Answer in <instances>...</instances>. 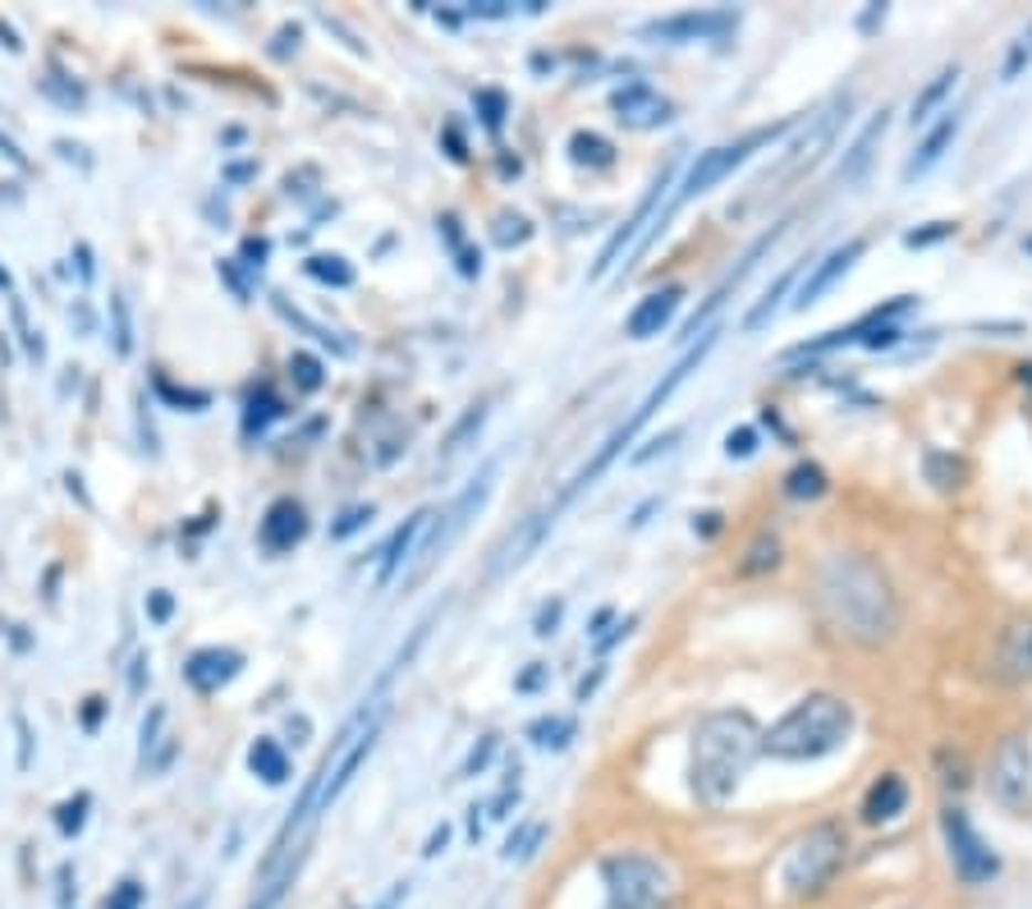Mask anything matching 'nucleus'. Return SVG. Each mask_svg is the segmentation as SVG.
Listing matches in <instances>:
<instances>
[{"mask_svg": "<svg viewBox=\"0 0 1032 909\" xmlns=\"http://www.w3.org/2000/svg\"><path fill=\"white\" fill-rule=\"evenodd\" d=\"M712 345H716V331H703V341H697V345H688V349H684V358L675 363V368L665 373V377H661V382H656V386L647 390V396L639 400V405H633V414H629V418L620 422V428H615L611 437H605V441L597 446V454H592V460H588V464H583L579 473L569 478V488H565V492H560V497H556L551 505H546V510H537L533 520H528V524H524L519 533H514V537L505 542V547H501V556H496V574H505V570H514V565H524V561H528V552L537 547V542H541L546 533L556 529V520H560V514H565V510H569L573 501H579V497H583V492L592 488V482H597V478H601V473L611 469V464L620 460V454L629 450V441H633V437L643 432V422H647V418H652V414H656V409H661L665 400L675 396V386H684V377H688V373L697 368V363L707 358V349H712Z\"/></svg>", "mask_w": 1032, "mask_h": 909, "instance_id": "obj_1", "label": "nucleus"}, {"mask_svg": "<svg viewBox=\"0 0 1032 909\" xmlns=\"http://www.w3.org/2000/svg\"><path fill=\"white\" fill-rule=\"evenodd\" d=\"M817 597H822L826 620L863 648L886 644L899 629V602L895 588L882 574V565L859 552H835L822 561L817 574Z\"/></svg>", "mask_w": 1032, "mask_h": 909, "instance_id": "obj_2", "label": "nucleus"}, {"mask_svg": "<svg viewBox=\"0 0 1032 909\" xmlns=\"http://www.w3.org/2000/svg\"><path fill=\"white\" fill-rule=\"evenodd\" d=\"M762 753V731L748 712H707L693 725L688 785L707 808H720L739 795V785Z\"/></svg>", "mask_w": 1032, "mask_h": 909, "instance_id": "obj_3", "label": "nucleus"}, {"mask_svg": "<svg viewBox=\"0 0 1032 909\" xmlns=\"http://www.w3.org/2000/svg\"><path fill=\"white\" fill-rule=\"evenodd\" d=\"M849 731H854V708L840 693H808L771 731H762V753L776 763H812V758L835 753Z\"/></svg>", "mask_w": 1032, "mask_h": 909, "instance_id": "obj_4", "label": "nucleus"}, {"mask_svg": "<svg viewBox=\"0 0 1032 909\" xmlns=\"http://www.w3.org/2000/svg\"><path fill=\"white\" fill-rule=\"evenodd\" d=\"M377 725H381V712H377V708H362V712H354V717L345 721V731L336 735L330 753L322 758V767H317V776L308 781V791L298 795V808H294V817L285 823V836L298 832V827H308L317 813H326L330 804L340 800V791L349 785V776L358 772V763H362V758L372 753V744H377Z\"/></svg>", "mask_w": 1032, "mask_h": 909, "instance_id": "obj_5", "label": "nucleus"}, {"mask_svg": "<svg viewBox=\"0 0 1032 909\" xmlns=\"http://www.w3.org/2000/svg\"><path fill=\"white\" fill-rule=\"evenodd\" d=\"M844 859V832L840 823H817L808 827L776 864V887L784 900H803L831 882V873Z\"/></svg>", "mask_w": 1032, "mask_h": 909, "instance_id": "obj_6", "label": "nucleus"}, {"mask_svg": "<svg viewBox=\"0 0 1032 909\" xmlns=\"http://www.w3.org/2000/svg\"><path fill=\"white\" fill-rule=\"evenodd\" d=\"M601 887L605 909H665L675 896V877L652 855L620 850L601 859Z\"/></svg>", "mask_w": 1032, "mask_h": 909, "instance_id": "obj_7", "label": "nucleus"}, {"mask_svg": "<svg viewBox=\"0 0 1032 909\" xmlns=\"http://www.w3.org/2000/svg\"><path fill=\"white\" fill-rule=\"evenodd\" d=\"M776 134H780V129H752V134H744L739 143H720V147H707L703 157L693 161V170L684 175V185H680V194L671 198V207H665V217H671L675 207H684L688 198H697V194L716 189L725 175H735V170H739V166L752 157V152H757V147H767ZM665 217H661V221H652V226L661 230V226H665Z\"/></svg>", "mask_w": 1032, "mask_h": 909, "instance_id": "obj_8", "label": "nucleus"}, {"mask_svg": "<svg viewBox=\"0 0 1032 909\" xmlns=\"http://www.w3.org/2000/svg\"><path fill=\"white\" fill-rule=\"evenodd\" d=\"M940 832H946V850H950V864H955V877L963 887H987L991 877L1000 873V859L996 850L982 840V832L968 823L963 808H946L940 813Z\"/></svg>", "mask_w": 1032, "mask_h": 909, "instance_id": "obj_9", "label": "nucleus"}, {"mask_svg": "<svg viewBox=\"0 0 1032 909\" xmlns=\"http://www.w3.org/2000/svg\"><path fill=\"white\" fill-rule=\"evenodd\" d=\"M671 179H675V161H665L661 170H656V179L647 185V194H643V202L633 207V217L605 239V249L597 253V267H592V281H601V276H611V271L620 267V258L639 244L643 239V230L652 226V217H656V207H661V198H665V189H671Z\"/></svg>", "mask_w": 1032, "mask_h": 909, "instance_id": "obj_10", "label": "nucleus"}, {"mask_svg": "<svg viewBox=\"0 0 1032 909\" xmlns=\"http://www.w3.org/2000/svg\"><path fill=\"white\" fill-rule=\"evenodd\" d=\"M991 800L1005 804V808H1023L1032 800V753H1028V740L1023 735H1005L991 758Z\"/></svg>", "mask_w": 1032, "mask_h": 909, "instance_id": "obj_11", "label": "nucleus"}, {"mask_svg": "<svg viewBox=\"0 0 1032 909\" xmlns=\"http://www.w3.org/2000/svg\"><path fill=\"white\" fill-rule=\"evenodd\" d=\"M735 23L739 14L735 10H688V14H671V19H656L643 28V38L647 42H716L725 33H735Z\"/></svg>", "mask_w": 1032, "mask_h": 909, "instance_id": "obj_12", "label": "nucleus"}, {"mask_svg": "<svg viewBox=\"0 0 1032 909\" xmlns=\"http://www.w3.org/2000/svg\"><path fill=\"white\" fill-rule=\"evenodd\" d=\"M432 520H436V510H418L413 520H404V529L390 537V547L381 552V574H377V584H390V579H404V574L413 570L418 552L428 547V537H432Z\"/></svg>", "mask_w": 1032, "mask_h": 909, "instance_id": "obj_13", "label": "nucleus"}, {"mask_svg": "<svg viewBox=\"0 0 1032 909\" xmlns=\"http://www.w3.org/2000/svg\"><path fill=\"white\" fill-rule=\"evenodd\" d=\"M611 111H615V119H620L624 129H656V125H665V119L675 115V106L665 102L656 87H647V83L615 87V93H611Z\"/></svg>", "mask_w": 1032, "mask_h": 909, "instance_id": "obj_14", "label": "nucleus"}, {"mask_svg": "<svg viewBox=\"0 0 1032 909\" xmlns=\"http://www.w3.org/2000/svg\"><path fill=\"white\" fill-rule=\"evenodd\" d=\"M863 249H867L863 239H849V244L831 249L822 262H817V267L808 271V281L799 285V294H794V309H799V313H803V309H812V303L822 299V294H826V290H831L840 276H849V267H854V262L863 258Z\"/></svg>", "mask_w": 1032, "mask_h": 909, "instance_id": "obj_15", "label": "nucleus"}, {"mask_svg": "<svg viewBox=\"0 0 1032 909\" xmlns=\"http://www.w3.org/2000/svg\"><path fill=\"white\" fill-rule=\"evenodd\" d=\"M680 299H684L680 285H665V290H656V294H647V299L633 303V313H629V322H624L629 341H652V336H661V331L675 322Z\"/></svg>", "mask_w": 1032, "mask_h": 909, "instance_id": "obj_16", "label": "nucleus"}, {"mask_svg": "<svg viewBox=\"0 0 1032 909\" xmlns=\"http://www.w3.org/2000/svg\"><path fill=\"white\" fill-rule=\"evenodd\" d=\"M886 129H891V115H886V111H876V115L867 119V129H863L854 143H849L844 161H840V179H844V185H854V179H863V170L872 166V157H876V147H882Z\"/></svg>", "mask_w": 1032, "mask_h": 909, "instance_id": "obj_17", "label": "nucleus"}, {"mask_svg": "<svg viewBox=\"0 0 1032 909\" xmlns=\"http://www.w3.org/2000/svg\"><path fill=\"white\" fill-rule=\"evenodd\" d=\"M303 529H308V520H303V510L294 501H276L266 510V520H262V547L271 552H289L294 542L303 537Z\"/></svg>", "mask_w": 1032, "mask_h": 909, "instance_id": "obj_18", "label": "nucleus"}, {"mask_svg": "<svg viewBox=\"0 0 1032 909\" xmlns=\"http://www.w3.org/2000/svg\"><path fill=\"white\" fill-rule=\"evenodd\" d=\"M955 134H959V119H955V115H946L940 125H931V129H927V138H923V147H918V157L904 166V185H914L918 175H927L940 157H946V147L955 143Z\"/></svg>", "mask_w": 1032, "mask_h": 909, "instance_id": "obj_19", "label": "nucleus"}, {"mask_svg": "<svg viewBox=\"0 0 1032 909\" xmlns=\"http://www.w3.org/2000/svg\"><path fill=\"white\" fill-rule=\"evenodd\" d=\"M904 804H908L904 776H882L867 791V800H863V817H867V823H891V817L904 813Z\"/></svg>", "mask_w": 1032, "mask_h": 909, "instance_id": "obj_20", "label": "nucleus"}, {"mask_svg": "<svg viewBox=\"0 0 1032 909\" xmlns=\"http://www.w3.org/2000/svg\"><path fill=\"white\" fill-rule=\"evenodd\" d=\"M185 676H189L198 689H221L225 680L239 676V657H234V652H221V648H207V652H198V657L185 666Z\"/></svg>", "mask_w": 1032, "mask_h": 909, "instance_id": "obj_21", "label": "nucleus"}, {"mask_svg": "<svg viewBox=\"0 0 1032 909\" xmlns=\"http://www.w3.org/2000/svg\"><path fill=\"white\" fill-rule=\"evenodd\" d=\"M826 492V473L817 469V464H794L784 478V497H794V501H812V497H822Z\"/></svg>", "mask_w": 1032, "mask_h": 909, "instance_id": "obj_22", "label": "nucleus"}, {"mask_svg": "<svg viewBox=\"0 0 1032 909\" xmlns=\"http://www.w3.org/2000/svg\"><path fill=\"white\" fill-rule=\"evenodd\" d=\"M959 83V70H940L927 87H923V93L914 97V115H908V119H914V125H923V119L931 115V106H940V102H946V93H950V87Z\"/></svg>", "mask_w": 1032, "mask_h": 909, "instance_id": "obj_23", "label": "nucleus"}, {"mask_svg": "<svg viewBox=\"0 0 1032 909\" xmlns=\"http://www.w3.org/2000/svg\"><path fill=\"white\" fill-rule=\"evenodd\" d=\"M528 735H533L537 749H565L573 740V721L569 717H537L528 725Z\"/></svg>", "mask_w": 1032, "mask_h": 909, "instance_id": "obj_24", "label": "nucleus"}, {"mask_svg": "<svg viewBox=\"0 0 1032 909\" xmlns=\"http://www.w3.org/2000/svg\"><path fill=\"white\" fill-rule=\"evenodd\" d=\"M249 763H253V772L257 776H266L271 785H281L285 776H289V763H285V753L271 744V740H257L253 744V753H249Z\"/></svg>", "mask_w": 1032, "mask_h": 909, "instance_id": "obj_25", "label": "nucleus"}, {"mask_svg": "<svg viewBox=\"0 0 1032 909\" xmlns=\"http://www.w3.org/2000/svg\"><path fill=\"white\" fill-rule=\"evenodd\" d=\"M569 152H573V161H579V166H611L615 161V147L605 143V138H597V134H573Z\"/></svg>", "mask_w": 1032, "mask_h": 909, "instance_id": "obj_26", "label": "nucleus"}, {"mask_svg": "<svg viewBox=\"0 0 1032 909\" xmlns=\"http://www.w3.org/2000/svg\"><path fill=\"white\" fill-rule=\"evenodd\" d=\"M789 285H794V267H789L784 276H780V281H776V285H771L767 294H762V303H757V309H752V313L744 317V331H757V326H767V317L776 313V303H780V294H784Z\"/></svg>", "mask_w": 1032, "mask_h": 909, "instance_id": "obj_27", "label": "nucleus"}, {"mask_svg": "<svg viewBox=\"0 0 1032 909\" xmlns=\"http://www.w3.org/2000/svg\"><path fill=\"white\" fill-rule=\"evenodd\" d=\"M1005 661L1014 666V671H1032V625H1019V629L1010 634Z\"/></svg>", "mask_w": 1032, "mask_h": 909, "instance_id": "obj_28", "label": "nucleus"}, {"mask_svg": "<svg viewBox=\"0 0 1032 909\" xmlns=\"http://www.w3.org/2000/svg\"><path fill=\"white\" fill-rule=\"evenodd\" d=\"M927 469H931V482L940 492H950L959 488V464L950 460V454H940V450H927Z\"/></svg>", "mask_w": 1032, "mask_h": 909, "instance_id": "obj_29", "label": "nucleus"}, {"mask_svg": "<svg viewBox=\"0 0 1032 909\" xmlns=\"http://www.w3.org/2000/svg\"><path fill=\"white\" fill-rule=\"evenodd\" d=\"M308 271H313L317 281H326V285H349L354 281V271L345 267V258H313Z\"/></svg>", "mask_w": 1032, "mask_h": 909, "instance_id": "obj_30", "label": "nucleus"}, {"mask_svg": "<svg viewBox=\"0 0 1032 909\" xmlns=\"http://www.w3.org/2000/svg\"><path fill=\"white\" fill-rule=\"evenodd\" d=\"M776 552H780V547H776V537H767V533H762V537L752 542V552H748L752 561H744L739 570H744V574H757V570H767V565H776V561H780Z\"/></svg>", "mask_w": 1032, "mask_h": 909, "instance_id": "obj_31", "label": "nucleus"}, {"mask_svg": "<svg viewBox=\"0 0 1032 909\" xmlns=\"http://www.w3.org/2000/svg\"><path fill=\"white\" fill-rule=\"evenodd\" d=\"M752 450H757V432L752 428H735L730 437H725V454H730V460H748Z\"/></svg>", "mask_w": 1032, "mask_h": 909, "instance_id": "obj_32", "label": "nucleus"}, {"mask_svg": "<svg viewBox=\"0 0 1032 909\" xmlns=\"http://www.w3.org/2000/svg\"><path fill=\"white\" fill-rule=\"evenodd\" d=\"M289 368H298V386H303V390H317V386H322V363H317V358L294 354Z\"/></svg>", "mask_w": 1032, "mask_h": 909, "instance_id": "obj_33", "label": "nucleus"}, {"mask_svg": "<svg viewBox=\"0 0 1032 909\" xmlns=\"http://www.w3.org/2000/svg\"><path fill=\"white\" fill-rule=\"evenodd\" d=\"M1028 60H1032V28H1028V33L1010 46V55H1005V79H1014V74L1028 65Z\"/></svg>", "mask_w": 1032, "mask_h": 909, "instance_id": "obj_34", "label": "nucleus"}, {"mask_svg": "<svg viewBox=\"0 0 1032 909\" xmlns=\"http://www.w3.org/2000/svg\"><path fill=\"white\" fill-rule=\"evenodd\" d=\"M950 230H955V226H946V221H936L931 230H908V234H904V244H908V249H927V244H940V239H946Z\"/></svg>", "mask_w": 1032, "mask_h": 909, "instance_id": "obj_35", "label": "nucleus"}, {"mask_svg": "<svg viewBox=\"0 0 1032 909\" xmlns=\"http://www.w3.org/2000/svg\"><path fill=\"white\" fill-rule=\"evenodd\" d=\"M492 753H496V735H487V740H482L473 753H468V763H464V776H473V772H482V767H487L492 763Z\"/></svg>", "mask_w": 1032, "mask_h": 909, "instance_id": "obj_36", "label": "nucleus"}, {"mask_svg": "<svg viewBox=\"0 0 1032 909\" xmlns=\"http://www.w3.org/2000/svg\"><path fill=\"white\" fill-rule=\"evenodd\" d=\"M565 612V602H551V606H541V616H537V634L546 639V634H556V620Z\"/></svg>", "mask_w": 1032, "mask_h": 909, "instance_id": "obj_37", "label": "nucleus"}, {"mask_svg": "<svg viewBox=\"0 0 1032 909\" xmlns=\"http://www.w3.org/2000/svg\"><path fill=\"white\" fill-rule=\"evenodd\" d=\"M482 106H487V125L501 129V119H505V97L501 93H482Z\"/></svg>", "mask_w": 1032, "mask_h": 909, "instance_id": "obj_38", "label": "nucleus"}, {"mask_svg": "<svg viewBox=\"0 0 1032 909\" xmlns=\"http://www.w3.org/2000/svg\"><path fill=\"white\" fill-rule=\"evenodd\" d=\"M895 336H899V331L895 326H882V331H872V336H859L867 349H886V345H895Z\"/></svg>", "mask_w": 1032, "mask_h": 909, "instance_id": "obj_39", "label": "nucleus"}, {"mask_svg": "<svg viewBox=\"0 0 1032 909\" xmlns=\"http://www.w3.org/2000/svg\"><path fill=\"white\" fill-rule=\"evenodd\" d=\"M362 520H372V510H349V514H345V524H336V537H349Z\"/></svg>", "mask_w": 1032, "mask_h": 909, "instance_id": "obj_40", "label": "nucleus"}, {"mask_svg": "<svg viewBox=\"0 0 1032 909\" xmlns=\"http://www.w3.org/2000/svg\"><path fill=\"white\" fill-rule=\"evenodd\" d=\"M601 680H605V666H597L592 676H583V680H579V703H588V699H592V689H597Z\"/></svg>", "mask_w": 1032, "mask_h": 909, "instance_id": "obj_41", "label": "nucleus"}, {"mask_svg": "<svg viewBox=\"0 0 1032 909\" xmlns=\"http://www.w3.org/2000/svg\"><path fill=\"white\" fill-rule=\"evenodd\" d=\"M445 840H450V827L441 823V827L432 832V840H428V855H441V850H445Z\"/></svg>", "mask_w": 1032, "mask_h": 909, "instance_id": "obj_42", "label": "nucleus"}, {"mask_svg": "<svg viewBox=\"0 0 1032 909\" xmlns=\"http://www.w3.org/2000/svg\"><path fill=\"white\" fill-rule=\"evenodd\" d=\"M541 680H546V666H533V671H528V676H519V689L528 693V689H537Z\"/></svg>", "mask_w": 1032, "mask_h": 909, "instance_id": "obj_43", "label": "nucleus"}, {"mask_svg": "<svg viewBox=\"0 0 1032 909\" xmlns=\"http://www.w3.org/2000/svg\"><path fill=\"white\" fill-rule=\"evenodd\" d=\"M281 891H285L281 882H276V887H266V896H262V900H257L253 909H276V900H281Z\"/></svg>", "mask_w": 1032, "mask_h": 909, "instance_id": "obj_44", "label": "nucleus"}, {"mask_svg": "<svg viewBox=\"0 0 1032 909\" xmlns=\"http://www.w3.org/2000/svg\"><path fill=\"white\" fill-rule=\"evenodd\" d=\"M1019 373H1023V382H1032V368H1019Z\"/></svg>", "mask_w": 1032, "mask_h": 909, "instance_id": "obj_45", "label": "nucleus"}, {"mask_svg": "<svg viewBox=\"0 0 1032 909\" xmlns=\"http://www.w3.org/2000/svg\"><path fill=\"white\" fill-rule=\"evenodd\" d=\"M1028 253H1032V239H1028Z\"/></svg>", "mask_w": 1032, "mask_h": 909, "instance_id": "obj_46", "label": "nucleus"}]
</instances>
